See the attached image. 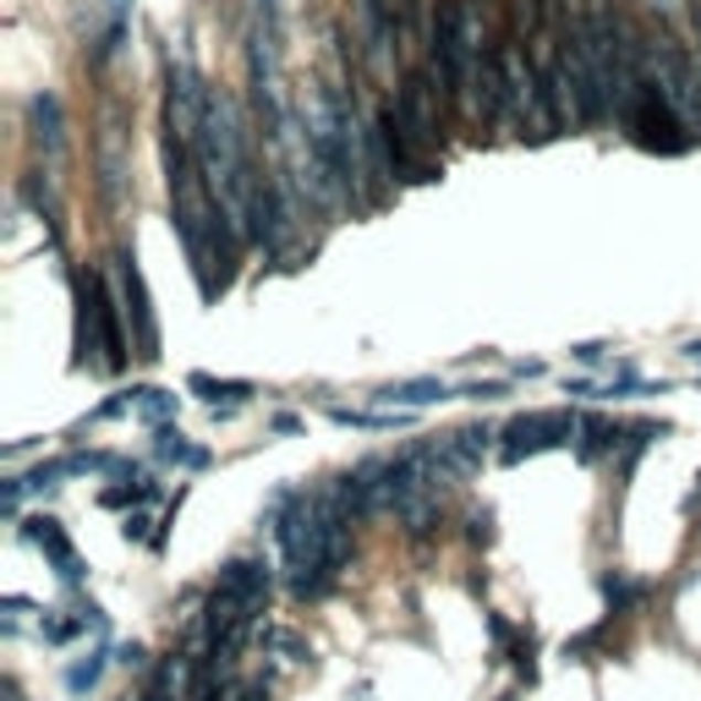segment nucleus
Wrapping results in <instances>:
<instances>
[{"mask_svg":"<svg viewBox=\"0 0 701 701\" xmlns=\"http://www.w3.org/2000/svg\"><path fill=\"white\" fill-rule=\"evenodd\" d=\"M77 362L88 373H116L121 357V329H116V307L105 296L99 275H77Z\"/></svg>","mask_w":701,"mask_h":701,"instance_id":"1","label":"nucleus"},{"mask_svg":"<svg viewBox=\"0 0 701 701\" xmlns=\"http://www.w3.org/2000/svg\"><path fill=\"white\" fill-rule=\"evenodd\" d=\"M581 433L575 412H527L504 427V444H499V460L504 466H521L527 455H543V449H560Z\"/></svg>","mask_w":701,"mask_h":701,"instance_id":"2","label":"nucleus"},{"mask_svg":"<svg viewBox=\"0 0 701 701\" xmlns=\"http://www.w3.org/2000/svg\"><path fill=\"white\" fill-rule=\"evenodd\" d=\"M209 105H214V94L203 88V77L192 66H170V94H164V127H170V138L181 142L203 138Z\"/></svg>","mask_w":701,"mask_h":701,"instance_id":"3","label":"nucleus"},{"mask_svg":"<svg viewBox=\"0 0 701 701\" xmlns=\"http://www.w3.org/2000/svg\"><path fill=\"white\" fill-rule=\"evenodd\" d=\"M390 121L406 132V142H412L417 153L438 142V105H433V88H427V77H406V83L395 88Z\"/></svg>","mask_w":701,"mask_h":701,"instance_id":"4","label":"nucleus"},{"mask_svg":"<svg viewBox=\"0 0 701 701\" xmlns=\"http://www.w3.org/2000/svg\"><path fill=\"white\" fill-rule=\"evenodd\" d=\"M121 296H127V318H132V340H138V357H159V323H153V307H148V285H142L138 264L121 258Z\"/></svg>","mask_w":701,"mask_h":701,"instance_id":"5","label":"nucleus"},{"mask_svg":"<svg viewBox=\"0 0 701 701\" xmlns=\"http://www.w3.org/2000/svg\"><path fill=\"white\" fill-rule=\"evenodd\" d=\"M493 427H455L449 438H438L444 444V466H449V477H471V471H482V460H488V449H493Z\"/></svg>","mask_w":701,"mask_h":701,"instance_id":"6","label":"nucleus"},{"mask_svg":"<svg viewBox=\"0 0 701 701\" xmlns=\"http://www.w3.org/2000/svg\"><path fill=\"white\" fill-rule=\"evenodd\" d=\"M33 549H44V560L61 570V581L66 586H77L83 581V560H77V549H72V538L61 532V521H50V516H39V521H28V532H22Z\"/></svg>","mask_w":701,"mask_h":701,"instance_id":"7","label":"nucleus"},{"mask_svg":"<svg viewBox=\"0 0 701 701\" xmlns=\"http://www.w3.org/2000/svg\"><path fill=\"white\" fill-rule=\"evenodd\" d=\"M379 406H401V412H422V406H438V401H455V390L444 379H406V384H390L373 395Z\"/></svg>","mask_w":701,"mask_h":701,"instance_id":"8","label":"nucleus"},{"mask_svg":"<svg viewBox=\"0 0 701 701\" xmlns=\"http://www.w3.org/2000/svg\"><path fill=\"white\" fill-rule=\"evenodd\" d=\"M153 455L170 460V466H181V471H203V466H209V449H203V444H187V433L170 427V422L153 427Z\"/></svg>","mask_w":701,"mask_h":701,"instance_id":"9","label":"nucleus"},{"mask_svg":"<svg viewBox=\"0 0 701 701\" xmlns=\"http://www.w3.org/2000/svg\"><path fill=\"white\" fill-rule=\"evenodd\" d=\"M187 390L192 395H203L209 406H214V417H231V406H242L247 395H258L253 384H242V379H209V373H192L187 379Z\"/></svg>","mask_w":701,"mask_h":701,"instance_id":"10","label":"nucleus"},{"mask_svg":"<svg viewBox=\"0 0 701 701\" xmlns=\"http://www.w3.org/2000/svg\"><path fill=\"white\" fill-rule=\"evenodd\" d=\"M614 444H619V427H614V422H608V417H581V438H575V455H581V466L603 460Z\"/></svg>","mask_w":701,"mask_h":701,"instance_id":"11","label":"nucleus"},{"mask_svg":"<svg viewBox=\"0 0 701 701\" xmlns=\"http://www.w3.org/2000/svg\"><path fill=\"white\" fill-rule=\"evenodd\" d=\"M597 586H603V597H608V619H614V614H630V608L647 597V581H630L625 570H608Z\"/></svg>","mask_w":701,"mask_h":701,"instance_id":"12","label":"nucleus"},{"mask_svg":"<svg viewBox=\"0 0 701 701\" xmlns=\"http://www.w3.org/2000/svg\"><path fill=\"white\" fill-rule=\"evenodd\" d=\"M663 433H669V422H636V427H630V438H625V455H619V477H630V471H636V460L647 455V444H652V438H663Z\"/></svg>","mask_w":701,"mask_h":701,"instance_id":"13","label":"nucleus"},{"mask_svg":"<svg viewBox=\"0 0 701 701\" xmlns=\"http://www.w3.org/2000/svg\"><path fill=\"white\" fill-rule=\"evenodd\" d=\"M148 499H159V482H148V477H138V482H116V488L99 493L105 510H132V504H148Z\"/></svg>","mask_w":701,"mask_h":701,"instance_id":"14","label":"nucleus"},{"mask_svg":"<svg viewBox=\"0 0 701 701\" xmlns=\"http://www.w3.org/2000/svg\"><path fill=\"white\" fill-rule=\"evenodd\" d=\"M132 412H138L142 422H153V427H159V422L176 417V395H164V390H148V384H142V390H132Z\"/></svg>","mask_w":701,"mask_h":701,"instance_id":"15","label":"nucleus"},{"mask_svg":"<svg viewBox=\"0 0 701 701\" xmlns=\"http://www.w3.org/2000/svg\"><path fill=\"white\" fill-rule=\"evenodd\" d=\"M99 675H105V652H88L83 663H72V669H66V691H72V697H83V691H94V686H99Z\"/></svg>","mask_w":701,"mask_h":701,"instance_id":"16","label":"nucleus"},{"mask_svg":"<svg viewBox=\"0 0 701 701\" xmlns=\"http://www.w3.org/2000/svg\"><path fill=\"white\" fill-rule=\"evenodd\" d=\"M264 641H269L275 652H285V663H307V658H312V647H307V641H301L296 630H269Z\"/></svg>","mask_w":701,"mask_h":701,"instance_id":"17","label":"nucleus"},{"mask_svg":"<svg viewBox=\"0 0 701 701\" xmlns=\"http://www.w3.org/2000/svg\"><path fill=\"white\" fill-rule=\"evenodd\" d=\"M603 630H608V625H592V630L570 636V641H564V658H575V663H592V652L603 647Z\"/></svg>","mask_w":701,"mask_h":701,"instance_id":"18","label":"nucleus"},{"mask_svg":"<svg viewBox=\"0 0 701 701\" xmlns=\"http://www.w3.org/2000/svg\"><path fill=\"white\" fill-rule=\"evenodd\" d=\"M466 543H482V549L493 543V510H471L466 516Z\"/></svg>","mask_w":701,"mask_h":701,"instance_id":"19","label":"nucleus"},{"mask_svg":"<svg viewBox=\"0 0 701 701\" xmlns=\"http://www.w3.org/2000/svg\"><path fill=\"white\" fill-rule=\"evenodd\" d=\"M460 395H466V401H499V395H504V384H499V379H488V384H466Z\"/></svg>","mask_w":701,"mask_h":701,"instance_id":"20","label":"nucleus"},{"mask_svg":"<svg viewBox=\"0 0 701 701\" xmlns=\"http://www.w3.org/2000/svg\"><path fill=\"white\" fill-rule=\"evenodd\" d=\"M482 625H488V636H493V647H510V641H516V630H510V625H504L499 614H488Z\"/></svg>","mask_w":701,"mask_h":701,"instance_id":"21","label":"nucleus"},{"mask_svg":"<svg viewBox=\"0 0 701 701\" xmlns=\"http://www.w3.org/2000/svg\"><path fill=\"white\" fill-rule=\"evenodd\" d=\"M121 532H127V543H153V538H148V516H127Z\"/></svg>","mask_w":701,"mask_h":701,"instance_id":"22","label":"nucleus"},{"mask_svg":"<svg viewBox=\"0 0 701 701\" xmlns=\"http://www.w3.org/2000/svg\"><path fill=\"white\" fill-rule=\"evenodd\" d=\"M575 362H586V368H597V362H603V346H597V340H586V346H575Z\"/></svg>","mask_w":701,"mask_h":701,"instance_id":"23","label":"nucleus"},{"mask_svg":"<svg viewBox=\"0 0 701 701\" xmlns=\"http://www.w3.org/2000/svg\"><path fill=\"white\" fill-rule=\"evenodd\" d=\"M269 427H275V433H296V427H301V422H296V417H290V412H280V417H275V422H269Z\"/></svg>","mask_w":701,"mask_h":701,"instance_id":"24","label":"nucleus"},{"mask_svg":"<svg viewBox=\"0 0 701 701\" xmlns=\"http://www.w3.org/2000/svg\"><path fill=\"white\" fill-rule=\"evenodd\" d=\"M686 357H691V362H701V340H691V346H686Z\"/></svg>","mask_w":701,"mask_h":701,"instance_id":"25","label":"nucleus"},{"mask_svg":"<svg viewBox=\"0 0 701 701\" xmlns=\"http://www.w3.org/2000/svg\"><path fill=\"white\" fill-rule=\"evenodd\" d=\"M691 510H701V488H697V493H691Z\"/></svg>","mask_w":701,"mask_h":701,"instance_id":"26","label":"nucleus"},{"mask_svg":"<svg viewBox=\"0 0 701 701\" xmlns=\"http://www.w3.org/2000/svg\"><path fill=\"white\" fill-rule=\"evenodd\" d=\"M663 6H680V0H663Z\"/></svg>","mask_w":701,"mask_h":701,"instance_id":"27","label":"nucleus"}]
</instances>
